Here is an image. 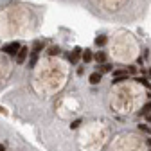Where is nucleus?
<instances>
[{
	"instance_id": "f257e3e1",
	"label": "nucleus",
	"mask_w": 151,
	"mask_h": 151,
	"mask_svg": "<svg viewBox=\"0 0 151 151\" xmlns=\"http://www.w3.org/2000/svg\"><path fill=\"white\" fill-rule=\"evenodd\" d=\"M20 49H22V47H20V43H18V42H13V43H6V45L2 47V50H4L7 56H16Z\"/></svg>"
},
{
	"instance_id": "f03ea898",
	"label": "nucleus",
	"mask_w": 151,
	"mask_h": 151,
	"mask_svg": "<svg viewBox=\"0 0 151 151\" xmlns=\"http://www.w3.org/2000/svg\"><path fill=\"white\" fill-rule=\"evenodd\" d=\"M81 58H83V49H81V47H76V49L70 52V56H68V61H70L72 65H76Z\"/></svg>"
},
{
	"instance_id": "7ed1b4c3",
	"label": "nucleus",
	"mask_w": 151,
	"mask_h": 151,
	"mask_svg": "<svg viewBox=\"0 0 151 151\" xmlns=\"http://www.w3.org/2000/svg\"><path fill=\"white\" fill-rule=\"evenodd\" d=\"M129 79V72H122V70H115L113 72V81L111 83H122V81H128Z\"/></svg>"
},
{
	"instance_id": "20e7f679",
	"label": "nucleus",
	"mask_w": 151,
	"mask_h": 151,
	"mask_svg": "<svg viewBox=\"0 0 151 151\" xmlns=\"http://www.w3.org/2000/svg\"><path fill=\"white\" fill-rule=\"evenodd\" d=\"M27 54H29V49L27 47H22L20 50H18V54H16V63H24L25 60H27Z\"/></svg>"
},
{
	"instance_id": "39448f33",
	"label": "nucleus",
	"mask_w": 151,
	"mask_h": 151,
	"mask_svg": "<svg viewBox=\"0 0 151 151\" xmlns=\"http://www.w3.org/2000/svg\"><path fill=\"white\" fill-rule=\"evenodd\" d=\"M38 54H40V50H36V49L31 50V58H29V63H27L29 68H32V67L36 65V61H38Z\"/></svg>"
},
{
	"instance_id": "423d86ee",
	"label": "nucleus",
	"mask_w": 151,
	"mask_h": 151,
	"mask_svg": "<svg viewBox=\"0 0 151 151\" xmlns=\"http://www.w3.org/2000/svg\"><path fill=\"white\" fill-rule=\"evenodd\" d=\"M101 79H103V72H93V74H90V83L92 85H99L101 83Z\"/></svg>"
},
{
	"instance_id": "0eeeda50",
	"label": "nucleus",
	"mask_w": 151,
	"mask_h": 151,
	"mask_svg": "<svg viewBox=\"0 0 151 151\" xmlns=\"http://www.w3.org/2000/svg\"><path fill=\"white\" fill-rule=\"evenodd\" d=\"M111 70H113V65H110V63H101L99 65V72H103V74L111 72Z\"/></svg>"
},
{
	"instance_id": "6e6552de",
	"label": "nucleus",
	"mask_w": 151,
	"mask_h": 151,
	"mask_svg": "<svg viewBox=\"0 0 151 151\" xmlns=\"http://www.w3.org/2000/svg\"><path fill=\"white\" fill-rule=\"evenodd\" d=\"M93 60H96L97 63H104L106 61V54L104 52H96L93 54Z\"/></svg>"
},
{
	"instance_id": "1a4fd4ad",
	"label": "nucleus",
	"mask_w": 151,
	"mask_h": 151,
	"mask_svg": "<svg viewBox=\"0 0 151 151\" xmlns=\"http://www.w3.org/2000/svg\"><path fill=\"white\" fill-rule=\"evenodd\" d=\"M92 60H93L92 50H88V49H86V50H83V61H85V63H88V61H92Z\"/></svg>"
},
{
	"instance_id": "9d476101",
	"label": "nucleus",
	"mask_w": 151,
	"mask_h": 151,
	"mask_svg": "<svg viewBox=\"0 0 151 151\" xmlns=\"http://www.w3.org/2000/svg\"><path fill=\"white\" fill-rule=\"evenodd\" d=\"M135 81H137L139 85H144L146 88H149V90H151V85H149V81H147V78H144V76H142V78H137Z\"/></svg>"
},
{
	"instance_id": "9b49d317",
	"label": "nucleus",
	"mask_w": 151,
	"mask_h": 151,
	"mask_svg": "<svg viewBox=\"0 0 151 151\" xmlns=\"http://www.w3.org/2000/svg\"><path fill=\"white\" fill-rule=\"evenodd\" d=\"M149 111H151V103H147V104L142 106V110L139 111V115H149Z\"/></svg>"
},
{
	"instance_id": "f8f14e48",
	"label": "nucleus",
	"mask_w": 151,
	"mask_h": 151,
	"mask_svg": "<svg viewBox=\"0 0 151 151\" xmlns=\"http://www.w3.org/2000/svg\"><path fill=\"white\" fill-rule=\"evenodd\" d=\"M104 43H106V36H103V34H101V36H97V38H96V45H97V47H103Z\"/></svg>"
},
{
	"instance_id": "ddd939ff",
	"label": "nucleus",
	"mask_w": 151,
	"mask_h": 151,
	"mask_svg": "<svg viewBox=\"0 0 151 151\" xmlns=\"http://www.w3.org/2000/svg\"><path fill=\"white\" fill-rule=\"evenodd\" d=\"M60 54V47H50L49 49V56H58Z\"/></svg>"
},
{
	"instance_id": "4468645a",
	"label": "nucleus",
	"mask_w": 151,
	"mask_h": 151,
	"mask_svg": "<svg viewBox=\"0 0 151 151\" xmlns=\"http://www.w3.org/2000/svg\"><path fill=\"white\" fill-rule=\"evenodd\" d=\"M139 129H140V131H144V133H149V131H151L146 124H139Z\"/></svg>"
},
{
	"instance_id": "2eb2a0df",
	"label": "nucleus",
	"mask_w": 151,
	"mask_h": 151,
	"mask_svg": "<svg viewBox=\"0 0 151 151\" xmlns=\"http://www.w3.org/2000/svg\"><path fill=\"white\" fill-rule=\"evenodd\" d=\"M128 72H129V74H135V72H137V67H129Z\"/></svg>"
},
{
	"instance_id": "dca6fc26",
	"label": "nucleus",
	"mask_w": 151,
	"mask_h": 151,
	"mask_svg": "<svg viewBox=\"0 0 151 151\" xmlns=\"http://www.w3.org/2000/svg\"><path fill=\"white\" fill-rule=\"evenodd\" d=\"M79 124H81V121H76V122H72V128H74V129H76V128H78V126H79Z\"/></svg>"
},
{
	"instance_id": "f3484780",
	"label": "nucleus",
	"mask_w": 151,
	"mask_h": 151,
	"mask_svg": "<svg viewBox=\"0 0 151 151\" xmlns=\"http://www.w3.org/2000/svg\"><path fill=\"white\" fill-rule=\"evenodd\" d=\"M0 113H7V111H6V110H4L2 106H0Z\"/></svg>"
},
{
	"instance_id": "a211bd4d",
	"label": "nucleus",
	"mask_w": 151,
	"mask_h": 151,
	"mask_svg": "<svg viewBox=\"0 0 151 151\" xmlns=\"http://www.w3.org/2000/svg\"><path fill=\"white\" fill-rule=\"evenodd\" d=\"M147 122H149V124H151V115H147Z\"/></svg>"
},
{
	"instance_id": "6ab92c4d",
	"label": "nucleus",
	"mask_w": 151,
	"mask_h": 151,
	"mask_svg": "<svg viewBox=\"0 0 151 151\" xmlns=\"http://www.w3.org/2000/svg\"><path fill=\"white\" fill-rule=\"evenodd\" d=\"M147 144H149V146H151V139H147Z\"/></svg>"
},
{
	"instance_id": "aec40b11",
	"label": "nucleus",
	"mask_w": 151,
	"mask_h": 151,
	"mask_svg": "<svg viewBox=\"0 0 151 151\" xmlns=\"http://www.w3.org/2000/svg\"><path fill=\"white\" fill-rule=\"evenodd\" d=\"M149 76H151V68H149Z\"/></svg>"
}]
</instances>
